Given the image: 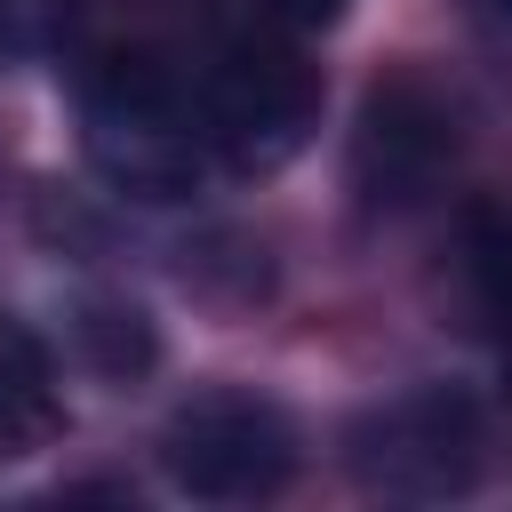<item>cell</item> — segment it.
I'll return each instance as SVG.
<instances>
[{
  "label": "cell",
  "mask_w": 512,
  "mask_h": 512,
  "mask_svg": "<svg viewBox=\"0 0 512 512\" xmlns=\"http://www.w3.org/2000/svg\"><path fill=\"white\" fill-rule=\"evenodd\" d=\"M80 152L128 200H184L208 168L200 96L144 48L96 56L80 72Z\"/></svg>",
  "instance_id": "cell-1"
},
{
  "label": "cell",
  "mask_w": 512,
  "mask_h": 512,
  "mask_svg": "<svg viewBox=\"0 0 512 512\" xmlns=\"http://www.w3.org/2000/svg\"><path fill=\"white\" fill-rule=\"evenodd\" d=\"M344 464L368 496H400V504H448L472 496L488 472V424L472 392L448 384H416L400 400H376L368 416H352L344 432Z\"/></svg>",
  "instance_id": "cell-2"
},
{
  "label": "cell",
  "mask_w": 512,
  "mask_h": 512,
  "mask_svg": "<svg viewBox=\"0 0 512 512\" xmlns=\"http://www.w3.org/2000/svg\"><path fill=\"white\" fill-rule=\"evenodd\" d=\"M200 128L232 176H272L320 128V72L288 40H232L200 80Z\"/></svg>",
  "instance_id": "cell-3"
},
{
  "label": "cell",
  "mask_w": 512,
  "mask_h": 512,
  "mask_svg": "<svg viewBox=\"0 0 512 512\" xmlns=\"http://www.w3.org/2000/svg\"><path fill=\"white\" fill-rule=\"evenodd\" d=\"M160 472L200 504H256L296 480V424L264 392H192L160 432Z\"/></svg>",
  "instance_id": "cell-4"
},
{
  "label": "cell",
  "mask_w": 512,
  "mask_h": 512,
  "mask_svg": "<svg viewBox=\"0 0 512 512\" xmlns=\"http://www.w3.org/2000/svg\"><path fill=\"white\" fill-rule=\"evenodd\" d=\"M456 168V112L424 72H392L360 104L352 136V184L368 208H416Z\"/></svg>",
  "instance_id": "cell-5"
},
{
  "label": "cell",
  "mask_w": 512,
  "mask_h": 512,
  "mask_svg": "<svg viewBox=\"0 0 512 512\" xmlns=\"http://www.w3.org/2000/svg\"><path fill=\"white\" fill-rule=\"evenodd\" d=\"M64 432V392L24 320L0 312V456H32Z\"/></svg>",
  "instance_id": "cell-6"
},
{
  "label": "cell",
  "mask_w": 512,
  "mask_h": 512,
  "mask_svg": "<svg viewBox=\"0 0 512 512\" xmlns=\"http://www.w3.org/2000/svg\"><path fill=\"white\" fill-rule=\"evenodd\" d=\"M72 344H80V360L96 368V376H144L152 368V352H160V336H152V320L128 304V296H80L72 304Z\"/></svg>",
  "instance_id": "cell-7"
},
{
  "label": "cell",
  "mask_w": 512,
  "mask_h": 512,
  "mask_svg": "<svg viewBox=\"0 0 512 512\" xmlns=\"http://www.w3.org/2000/svg\"><path fill=\"white\" fill-rule=\"evenodd\" d=\"M56 32H64V0H0V64L56 48Z\"/></svg>",
  "instance_id": "cell-8"
},
{
  "label": "cell",
  "mask_w": 512,
  "mask_h": 512,
  "mask_svg": "<svg viewBox=\"0 0 512 512\" xmlns=\"http://www.w3.org/2000/svg\"><path fill=\"white\" fill-rule=\"evenodd\" d=\"M264 8H272L288 32H320V24H336V16H344V0H264Z\"/></svg>",
  "instance_id": "cell-9"
}]
</instances>
